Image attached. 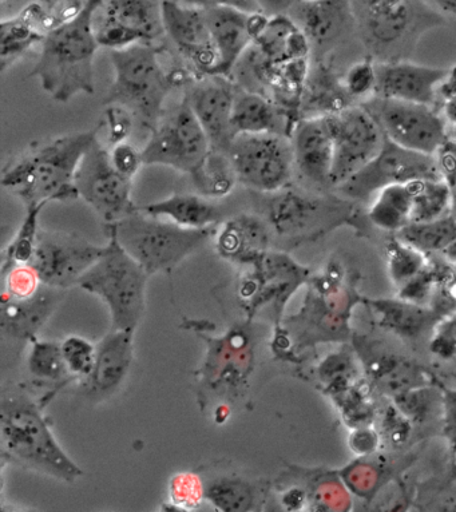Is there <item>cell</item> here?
<instances>
[{
	"mask_svg": "<svg viewBox=\"0 0 456 512\" xmlns=\"http://www.w3.org/2000/svg\"><path fill=\"white\" fill-rule=\"evenodd\" d=\"M102 130L78 132L38 142L14 158L2 172V186L25 205L67 202L79 198L75 176L87 150Z\"/></svg>",
	"mask_w": 456,
	"mask_h": 512,
	"instance_id": "obj_1",
	"label": "cell"
},
{
	"mask_svg": "<svg viewBox=\"0 0 456 512\" xmlns=\"http://www.w3.org/2000/svg\"><path fill=\"white\" fill-rule=\"evenodd\" d=\"M103 0H86L74 17L47 31L30 77L37 78L54 101L66 103L79 94H94V61L99 49L95 14Z\"/></svg>",
	"mask_w": 456,
	"mask_h": 512,
	"instance_id": "obj_2",
	"label": "cell"
},
{
	"mask_svg": "<svg viewBox=\"0 0 456 512\" xmlns=\"http://www.w3.org/2000/svg\"><path fill=\"white\" fill-rule=\"evenodd\" d=\"M0 440L3 458L19 466L69 484L85 474L58 443L42 407L26 392H3Z\"/></svg>",
	"mask_w": 456,
	"mask_h": 512,
	"instance_id": "obj_3",
	"label": "cell"
},
{
	"mask_svg": "<svg viewBox=\"0 0 456 512\" xmlns=\"http://www.w3.org/2000/svg\"><path fill=\"white\" fill-rule=\"evenodd\" d=\"M206 351L200 368L194 372L198 400L206 408L209 402L233 407L247 398L257 364V335L253 320L236 321L217 336L198 331Z\"/></svg>",
	"mask_w": 456,
	"mask_h": 512,
	"instance_id": "obj_4",
	"label": "cell"
},
{
	"mask_svg": "<svg viewBox=\"0 0 456 512\" xmlns=\"http://www.w3.org/2000/svg\"><path fill=\"white\" fill-rule=\"evenodd\" d=\"M161 49L152 43H138L110 53L114 79L105 105L128 109L150 133L165 114V101L176 87L172 73L160 61Z\"/></svg>",
	"mask_w": 456,
	"mask_h": 512,
	"instance_id": "obj_5",
	"label": "cell"
},
{
	"mask_svg": "<svg viewBox=\"0 0 456 512\" xmlns=\"http://www.w3.org/2000/svg\"><path fill=\"white\" fill-rule=\"evenodd\" d=\"M102 256L77 285L109 308L111 331H136L146 308L149 275L107 229Z\"/></svg>",
	"mask_w": 456,
	"mask_h": 512,
	"instance_id": "obj_6",
	"label": "cell"
},
{
	"mask_svg": "<svg viewBox=\"0 0 456 512\" xmlns=\"http://www.w3.org/2000/svg\"><path fill=\"white\" fill-rule=\"evenodd\" d=\"M118 242L148 272L170 273L174 268L216 236L217 229H188L149 216L140 210L114 224H106Z\"/></svg>",
	"mask_w": 456,
	"mask_h": 512,
	"instance_id": "obj_7",
	"label": "cell"
},
{
	"mask_svg": "<svg viewBox=\"0 0 456 512\" xmlns=\"http://www.w3.org/2000/svg\"><path fill=\"white\" fill-rule=\"evenodd\" d=\"M226 156L237 181L261 194H272L291 185L293 150L291 138L281 134H239Z\"/></svg>",
	"mask_w": 456,
	"mask_h": 512,
	"instance_id": "obj_8",
	"label": "cell"
},
{
	"mask_svg": "<svg viewBox=\"0 0 456 512\" xmlns=\"http://www.w3.org/2000/svg\"><path fill=\"white\" fill-rule=\"evenodd\" d=\"M210 152L209 138L184 98L162 115L142 149V158L144 165L166 166L192 176Z\"/></svg>",
	"mask_w": 456,
	"mask_h": 512,
	"instance_id": "obj_9",
	"label": "cell"
},
{
	"mask_svg": "<svg viewBox=\"0 0 456 512\" xmlns=\"http://www.w3.org/2000/svg\"><path fill=\"white\" fill-rule=\"evenodd\" d=\"M362 105L374 115L387 140L404 149L435 156L450 140L446 121L434 106L378 95Z\"/></svg>",
	"mask_w": 456,
	"mask_h": 512,
	"instance_id": "obj_10",
	"label": "cell"
},
{
	"mask_svg": "<svg viewBox=\"0 0 456 512\" xmlns=\"http://www.w3.org/2000/svg\"><path fill=\"white\" fill-rule=\"evenodd\" d=\"M328 118L333 137L331 185L339 188L378 156L386 136L363 105H348Z\"/></svg>",
	"mask_w": 456,
	"mask_h": 512,
	"instance_id": "obj_11",
	"label": "cell"
},
{
	"mask_svg": "<svg viewBox=\"0 0 456 512\" xmlns=\"http://www.w3.org/2000/svg\"><path fill=\"white\" fill-rule=\"evenodd\" d=\"M132 181L114 168L110 150L102 145L99 138L87 150L75 176L79 198L93 208L106 224H114L136 212Z\"/></svg>",
	"mask_w": 456,
	"mask_h": 512,
	"instance_id": "obj_12",
	"label": "cell"
},
{
	"mask_svg": "<svg viewBox=\"0 0 456 512\" xmlns=\"http://www.w3.org/2000/svg\"><path fill=\"white\" fill-rule=\"evenodd\" d=\"M427 178H442L435 156L412 152L386 138L378 156L337 190L354 200L371 201L386 186Z\"/></svg>",
	"mask_w": 456,
	"mask_h": 512,
	"instance_id": "obj_13",
	"label": "cell"
},
{
	"mask_svg": "<svg viewBox=\"0 0 456 512\" xmlns=\"http://www.w3.org/2000/svg\"><path fill=\"white\" fill-rule=\"evenodd\" d=\"M105 246H97L77 233L39 232L31 265L47 287H77L79 280L102 256Z\"/></svg>",
	"mask_w": 456,
	"mask_h": 512,
	"instance_id": "obj_14",
	"label": "cell"
},
{
	"mask_svg": "<svg viewBox=\"0 0 456 512\" xmlns=\"http://www.w3.org/2000/svg\"><path fill=\"white\" fill-rule=\"evenodd\" d=\"M239 281V300L245 317L253 320L259 309L281 305L307 279V269L292 260L287 253L268 250Z\"/></svg>",
	"mask_w": 456,
	"mask_h": 512,
	"instance_id": "obj_15",
	"label": "cell"
},
{
	"mask_svg": "<svg viewBox=\"0 0 456 512\" xmlns=\"http://www.w3.org/2000/svg\"><path fill=\"white\" fill-rule=\"evenodd\" d=\"M267 196L261 217L281 240L304 241L315 236L331 222L337 208L336 204L292 189L291 185Z\"/></svg>",
	"mask_w": 456,
	"mask_h": 512,
	"instance_id": "obj_16",
	"label": "cell"
},
{
	"mask_svg": "<svg viewBox=\"0 0 456 512\" xmlns=\"http://www.w3.org/2000/svg\"><path fill=\"white\" fill-rule=\"evenodd\" d=\"M162 26L181 57L201 77L212 75L218 54L206 19L205 7L162 0Z\"/></svg>",
	"mask_w": 456,
	"mask_h": 512,
	"instance_id": "obj_17",
	"label": "cell"
},
{
	"mask_svg": "<svg viewBox=\"0 0 456 512\" xmlns=\"http://www.w3.org/2000/svg\"><path fill=\"white\" fill-rule=\"evenodd\" d=\"M236 85L231 78L206 77L188 87L185 99L196 114L214 152L228 153L235 133L232 127Z\"/></svg>",
	"mask_w": 456,
	"mask_h": 512,
	"instance_id": "obj_18",
	"label": "cell"
},
{
	"mask_svg": "<svg viewBox=\"0 0 456 512\" xmlns=\"http://www.w3.org/2000/svg\"><path fill=\"white\" fill-rule=\"evenodd\" d=\"M134 332L110 331L99 341L93 371L78 386L83 398L99 403L117 394L132 367Z\"/></svg>",
	"mask_w": 456,
	"mask_h": 512,
	"instance_id": "obj_19",
	"label": "cell"
},
{
	"mask_svg": "<svg viewBox=\"0 0 456 512\" xmlns=\"http://www.w3.org/2000/svg\"><path fill=\"white\" fill-rule=\"evenodd\" d=\"M293 160L301 176L320 186H332L333 137L328 114L309 115L291 134Z\"/></svg>",
	"mask_w": 456,
	"mask_h": 512,
	"instance_id": "obj_20",
	"label": "cell"
},
{
	"mask_svg": "<svg viewBox=\"0 0 456 512\" xmlns=\"http://www.w3.org/2000/svg\"><path fill=\"white\" fill-rule=\"evenodd\" d=\"M450 69L412 62H386L376 65V95L396 101L434 106L440 83Z\"/></svg>",
	"mask_w": 456,
	"mask_h": 512,
	"instance_id": "obj_21",
	"label": "cell"
},
{
	"mask_svg": "<svg viewBox=\"0 0 456 512\" xmlns=\"http://www.w3.org/2000/svg\"><path fill=\"white\" fill-rule=\"evenodd\" d=\"M63 292L42 285L37 295L26 300L11 299L3 292L0 299V332L3 340L13 344H30L53 316Z\"/></svg>",
	"mask_w": 456,
	"mask_h": 512,
	"instance_id": "obj_22",
	"label": "cell"
},
{
	"mask_svg": "<svg viewBox=\"0 0 456 512\" xmlns=\"http://www.w3.org/2000/svg\"><path fill=\"white\" fill-rule=\"evenodd\" d=\"M205 11L218 54V63L212 75L232 78L240 59L253 45L248 25L251 13L228 6L205 7Z\"/></svg>",
	"mask_w": 456,
	"mask_h": 512,
	"instance_id": "obj_23",
	"label": "cell"
},
{
	"mask_svg": "<svg viewBox=\"0 0 456 512\" xmlns=\"http://www.w3.org/2000/svg\"><path fill=\"white\" fill-rule=\"evenodd\" d=\"M272 232L267 221L256 214H239L224 222L216 232L218 256L229 263L251 267L268 252Z\"/></svg>",
	"mask_w": 456,
	"mask_h": 512,
	"instance_id": "obj_24",
	"label": "cell"
},
{
	"mask_svg": "<svg viewBox=\"0 0 456 512\" xmlns=\"http://www.w3.org/2000/svg\"><path fill=\"white\" fill-rule=\"evenodd\" d=\"M232 127L239 134H281L291 138L293 126L284 111L260 93L237 89L233 105Z\"/></svg>",
	"mask_w": 456,
	"mask_h": 512,
	"instance_id": "obj_25",
	"label": "cell"
},
{
	"mask_svg": "<svg viewBox=\"0 0 456 512\" xmlns=\"http://www.w3.org/2000/svg\"><path fill=\"white\" fill-rule=\"evenodd\" d=\"M368 308L374 313L380 327L403 339H416L423 333L434 331L439 323V313L424 308L422 304L408 299L368 300Z\"/></svg>",
	"mask_w": 456,
	"mask_h": 512,
	"instance_id": "obj_26",
	"label": "cell"
},
{
	"mask_svg": "<svg viewBox=\"0 0 456 512\" xmlns=\"http://www.w3.org/2000/svg\"><path fill=\"white\" fill-rule=\"evenodd\" d=\"M162 0H103L101 21L121 27L138 43H152L164 33Z\"/></svg>",
	"mask_w": 456,
	"mask_h": 512,
	"instance_id": "obj_27",
	"label": "cell"
},
{
	"mask_svg": "<svg viewBox=\"0 0 456 512\" xmlns=\"http://www.w3.org/2000/svg\"><path fill=\"white\" fill-rule=\"evenodd\" d=\"M309 39L295 19L289 15H273L260 37L253 42V49L264 62L271 65L307 59Z\"/></svg>",
	"mask_w": 456,
	"mask_h": 512,
	"instance_id": "obj_28",
	"label": "cell"
},
{
	"mask_svg": "<svg viewBox=\"0 0 456 512\" xmlns=\"http://www.w3.org/2000/svg\"><path fill=\"white\" fill-rule=\"evenodd\" d=\"M137 210L188 229L212 228L222 218L221 208L198 193H174L164 200L137 206Z\"/></svg>",
	"mask_w": 456,
	"mask_h": 512,
	"instance_id": "obj_29",
	"label": "cell"
},
{
	"mask_svg": "<svg viewBox=\"0 0 456 512\" xmlns=\"http://www.w3.org/2000/svg\"><path fill=\"white\" fill-rule=\"evenodd\" d=\"M295 9L297 25L307 35L309 42L317 45H324L339 37L351 19L348 0L299 2Z\"/></svg>",
	"mask_w": 456,
	"mask_h": 512,
	"instance_id": "obj_30",
	"label": "cell"
},
{
	"mask_svg": "<svg viewBox=\"0 0 456 512\" xmlns=\"http://www.w3.org/2000/svg\"><path fill=\"white\" fill-rule=\"evenodd\" d=\"M45 11L37 5L30 6L23 14L0 25V70L17 62L19 58L42 43L47 33L38 29V25L46 23Z\"/></svg>",
	"mask_w": 456,
	"mask_h": 512,
	"instance_id": "obj_31",
	"label": "cell"
},
{
	"mask_svg": "<svg viewBox=\"0 0 456 512\" xmlns=\"http://www.w3.org/2000/svg\"><path fill=\"white\" fill-rule=\"evenodd\" d=\"M206 483V502L218 512H251L259 510L261 490L252 480L240 475H221Z\"/></svg>",
	"mask_w": 456,
	"mask_h": 512,
	"instance_id": "obj_32",
	"label": "cell"
},
{
	"mask_svg": "<svg viewBox=\"0 0 456 512\" xmlns=\"http://www.w3.org/2000/svg\"><path fill=\"white\" fill-rule=\"evenodd\" d=\"M367 216L376 228L399 233L411 224V185L395 184L380 189L370 202Z\"/></svg>",
	"mask_w": 456,
	"mask_h": 512,
	"instance_id": "obj_33",
	"label": "cell"
},
{
	"mask_svg": "<svg viewBox=\"0 0 456 512\" xmlns=\"http://www.w3.org/2000/svg\"><path fill=\"white\" fill-rule=\"evenodd\" d=\"M412 190L411 224H423L451 216V196L442 178L410 182Z\"/></svg>",
	"mask_w": 456,
	"mask_h": 512,
	"instance_id": "obj_34",
	"label": "cell"
},
{
	"mask_svg": "<svg viewBox=\"0 0 456 512\" xmlns=\"http://www.w3.org/2000/svg\"><path fill=\"white\" fill-rule=\"evenodd\" d=\"M190 178L197 193L210 200L229 196L239 182L229 157L214 150Z\"/></svg>",
	"mask_w": 456,
	"mask_h": 512,
	"instance_id": "obj_35",
	"label": "cell"
},
{
	"mask_svg": "<svg viewBox=\"0 0 456 512\" xmlns=\"http://www.w3.org/2000/svg\"><path fill=\"white\" fill-rule=\"evenodd\" d=\"M370 361L371 375L388 391L400 395L420 387L418 368L403 357L390 353H374Z\"/></svg>",
	"mask_w": 456,
	"mask_h": 512,
	"instance_id": "obj_36",
	"label": "cell"
},
{
	"mask_svg": "<svg viewBox=\"0 0 456 512\" xmlns=\"http://www.w3.org/2000/svg\"><path fill=\"white\" fill-rule=\"evenodd\" d=\"M410 21L407 0H372L368 9V29L382 42L395 41Z\"/></svg>",
	"mask_w": 456,
	"mask_h": 512,
	"instance_id": "obj_37",
	"label": "cell"
},
{
	"mask_svg": "<svg viewBox=\"0 0 456 512\" xmlns=\"http://www.w3.org/2000/svg\"><path fill=\"white\" fill-rule=\"evenodd\" d=\"M398 237L424 254L443 252L456 241V220L450 216L423 224H410L400 230Z\"/></svg>",
	"mask_w": 456,
	"mask_h": 512,
	"instance_id": "obj_38",
	"label": "cell"
},
{
	"mask_svg": "<svg viewBox=\"0 0 456 512\" xmlns=\"http://www.w3.org/2000/svg\"><path fill=\"white\" fill-rule=\"evenodd\" d=\"M46 204L26 205V216L23 218L21 228L5 249L3 256V269L19 264H30L33 260L35 248H37L39 229V214L45 209Z\"/></svg>",
	"mask_w": 456,
	"mask_h": 512,
	"instance_id": "obj_39",
	"label": "cell"
},
{
	"mask_svg": "<svg viewBox=\"0 0 456 512\" xmlns=\"http://www.w3.org/2000/svg\"><path fill=\"white\" fill-rule=\"evenodd\" d=\"M27 368L35 379L53 383L70 375L63 359L62 345L54 341L39 340L38 336L30 341Z\"/></svg>",
	"mask_w": 456,
	"mask_h": 512,
	"instance_id": "obj_40",
	"label": "cell"
},
{
	"mask_svg": "<svg viewBox=\"0 0 456 512\" xmlns=\"http://www.w3.org/2000/svg\"><path fill=\"white\" fill-rule=\"evenodd\" d=\"M387 263L391 279L400 287H404L427 269L424 253L399 237L387 245Z\"/></svg>",
	"mask_w": 456,
	"mask_h": 512,
	"instance_id": "obj_41",
	"label": "cell"
},
{
	"mask_svg": "<svg viewBox=\"0 0 456 512\" xmlns=\"http://www.w3.org/2000/svg\"><path fill=\"white\" fill-rule=\"evenodd\" d=\"M206 483L193 471L177 472L169 482V506L176 511H196L206 502Z\"/></svg>",
	"mask_w": 456,
	"mask_h": 512,
	"instance_id": "obj_42",
	"label": "cell"
},
{
	"mask_svg": "<svg viewBox=\"0 0 456 512\" xmlns=\"http://www.w3.org/2000/svg\"><path fill=\"white\" fill-rule=\"evenodd\" d=\"M63 359L70 376L82 380L93 371L97 345L79 336H69L62 343Z\"/></svg>",
	"mask_w": 456,
	"mask_h": 512,
	"instance_id": "obj_43",
	"label": "cell"
},
{
	"mask_svg": "<svg viewBox=\"0 0 456 512\" xmlns=\"http://www.w3.org/2000/svg\"><path fill=\"white\" fill-rule=\"evenodd\" d=\"M5 293L11 299L26 300L37 295L42 280L31 264L14 265L2 271Z\"/></svg>",
	"mask_w": 456,
	"mask_h": 512,
	"instance_id": "obj_44",
	"label": "cell"
},
{
	"mask_svg": "<svg viewBox=\"0 0 456 512\" xmlns=\"http://www.w3.org/2000/svg\"><path fill=\"white\" fill-rule=\"evenodd\" d=\"M344 91L352 99H368L375 97L376 86H378V75H376V65L372 61H362L355 63L347 71L346 77L341 82Z\"/></svg>",
	"mask_w": 456,
	"mask_h": 512,
	"instance_id": "obj_45",
	"label": "cell"
},
{
	"mask_svg": "<svg viewBox=\"0 0 456 512\" xmlns=\"http://www.w3.org/2000/svg\"><path fill=\"white\" fill-rule=\"evenodd\" d=\"M102 125L107 129V141L111 146L128 141L133 129V115L125 107L107 105Z\"/></svg>",
	"mask_w": 456,
	"mask_h": 512,
	"instance_id": "obj_46",
	"label": "cell"
},
{
	"mask_svg": "<svg viewBox=\"0 0 456 512\" xmlns=\"http://www.w3.org/2000/svg\"><path fill=\"white\" fill-rule=\"evenodd\" d=\"M440 177L446 182L451 196V217L456 220V141L448 140L435 154Z\"/></svg>",
	"mask_w": 456,
	"mask_h": 512,
	"instance_id": "obj_47",
	"label": "cell"
},
{
	"mask_svg": "<svg viewBox=\"0 0 456 512\" xmlns=\"http://www.w3.org/2000/svg\"><path fill=\"white\" fill-rule=\"evenodd\" d=\"M110 160L113 162L114 168L118 170L129 180H133L144 165V158H142V150H138L136 146L125 141L121 144L111 146Z\"/></svg>",
	"mask_w": 456,
	"mask_h": 512,
	"instance_id": "obj_48",
	"label": "cell"
},
{
	"mask_svg": "<svg viewBox=\"0 0 456 512\" xmlns=\"http://www.w3.org/2000/svg\"><path fill=\"white\" fill-rule=\"evenodd\" d=\"M434 333L432 351L444 359L456 357V316L439 321Z\"/></svg>",
	"mask_w": 456,
	"mask_h": 512,
	"instance_id": "obj_49",
	"label": "cell"
},
{
	"mask_svg": "<svg viewBox=\"0 0 456 512\" xmlns=\"http://www.w3.org/2000/svg\"><path fill=\"white\" fill-rule=\"evenodd\" d=\"M193 5L202 7L228 6L235 9L247 11V13H256L261 11L256 0H193Z\"/></svg>",
	"mask_w": 456,
	"mask_h": 512,
	"instance_id": "obj_50",
	"label": "cell"
},
{
	"mask_svg": "<svg viewBox=\"0 0 456 512\" xmlns=\"http://www.w3.org/2000/svg\"><path fill=\"white\" fill-rule=\"evenodd\" d=\"M256 2L263 13L273 17V15H288L289 11L295 9L299 0H256Z\"/></svg>",
	"mask_w": 456,
	"mask_h": 512,
	"instance_id": "obj_51",
	"label": "cell"
},
{
	"mask_svg": "<svg viewBox=\"0 0 456 512\" xmlns=\"http://www.w3.org/2000/svg\"><path fill=\"white\" fill-rule=\"evenodd\" d=\"M440 113H442L444 121H446L447 129L451 127L456 136V94L454 97L448 98L443 102L442 111H440Z\"/></svg>",
	"mask_w": 456,
	"mask_h": 512,
	"instance_id": "obj_52",
	"label": "cell"
},
{
	"mask_svg": "<svg viewBox=\"0 0 456 512\" xmlns=\"http://www.w3.org/2000/svg\"><path fill=\"white\" fill-rule=\"evenodd\" d=\"M427 2L442 13L456 17V0H427Z\"/></svg>",
	"mask_w": 456,
	"mask_h": 512,
	"instance_id": "obj_53",
	"label": "cell"
},
{
	"mask_svg": "<svg viewBox=\"0 0 456 512\" xmlns=\"http://www.w3.org/2000/svg\"><path fill=\"white\" fill-rule=\"evenodd\" d=\"M299 2H311V0H299Z\"/></svg>",
	"mask_w": 456,
	"mask_h": 512,
	"instance_id": "obj_54",
	"label": "cell"
}]
</instances>
